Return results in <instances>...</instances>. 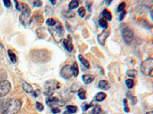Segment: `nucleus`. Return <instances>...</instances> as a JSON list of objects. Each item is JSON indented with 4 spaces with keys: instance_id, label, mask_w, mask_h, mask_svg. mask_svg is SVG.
Masks as SVG:
<instances>
[{
    "instance_id": "1",
    "label": "nucleus",
    "mask_w": 153,
    "mask_h": 114,
    "mask_svg": "<svg viewBox=\"0 0 153 114\" xmlns=\"http://www.w3.org/2000/svg\"><path fill=\"white\" fill-rule=\"evenodd\" d=\"M21 107L22 102L19 99H0V114H16Z\"/></svg>"
},
{
    "instance_id": "2",
    "label": "nucleus",
    "mask_w": 153,
    "mask_h": 114,
    "mask_svg": "<svg viewBox=\"0 0 153 114\" xmlns=\"http://www.w3.org/2000/svg\"><path fill=\"white\" fill-rule=\"evenodd\" d=\"M60 88V84L55 80H49L44 85V94L47 97H51L54 91Z\"/></svg>"
},
{
    "instance_id": "3",
    "label": "nucleus",
    "mask_w": 153,
    "mask_h": 114,
    "mask_svg": "<svg viewBox=\"0 0 153 114\" xmlns=\"http://www.w3.org/2000/svg\"><path fill=\"white\" fill-rule=\"evenodd\" d=\"M49 31L53 36L54 40L57 43H59L61 41L63 37H64V34H65V29H64L61 23H57L54 26H53L51 29L49 30Z\"/></svg>"
},
{
    "instance_id": "4",
    "label": "nucleus",
    "mask_w": 153,
    "mask_h": 114,
    "mask_svg": "<svg viewBox=\"0 0 153 114\" xmlns=\"http://www.w3.org/2000/svg\"><path fill=\"white\" fill-rule=\"evenodd\" d=\"M140 69L144 75L153 78V58H149L143 61L140 66Z\"/></svg>"
},
{
    "instance_id": "5",
    "label": "nucleus",
    "mask_w": 153,
    "mask_h": 114,
    "mask_svg": "<svg viewBox=\"0 0 153 114\" xmlns=\"http://www.w3.org/2000/svg\"><path fill=\"white\" fill-rule=\"evenodd\" d=\"M12 86L9 81L7 80L0 81V98L7 95L10 92Z\"/></svg>"
},
{
    "instance_id": "6",
    "label": "nucleus",
    "mask_w": 153,
    "mask_h": 114,
    "mask_svg": "<svg viewBox=\"0 0 153 114\" xmlns=\"http://www.w3.org/2000/svg\"><path fill=\"white\" fill-rule=\"evenodd\" d=\"M122 37L126 43L130 44L134 39L133 31L129 28H124L122 30Z\"/></svg>"
},
{
    "instance_id": "7",
    "label": "nucleus",
    "mask_w": 153,
    "mask_h": 114,
    "mask_svg": "<svg viewBox=\"0 0 153 114\" xmlns=\"http://www.w3.org/2000/svg\"><path fill=\"white\" fill-rule=\"evenodd\" d=\"M61 75L63 78L68 80L71 78L72 75V68L69 65L65 66L61 70Z\"/></svg>"
},
{
    "instance_id": "8",
    "label": "nucleus",
    "mask_w": 153,
    "mask_h": 114,
    "mask_svg": "<svg viewBox=\"0 0 153 114\" xmlns=\"http://www.w3.org/2000/svg\"><path fill=\"white\" fill-rule=\"evenodd\" d=\"M110 35V31L109 30H104L101 34H100L97 36V41L100 45L103 46L105 44V42L106 40V38Z\"/></svg>"
},
{
    "instance_id": "9",
    "label": "nucleus",
    "mask_w": 153,
    "mask_h": 114,
    "mask_svg": "<svg viewBox=\"0 0 153 114\" xmlns=\"http://www.w3.org/2000/svg\"><path fill=\"white\" fill-rule=\"evenodd\" d=\"M63 45H64V47L65 48V50L68 52H72L74 50V46L73 43H72V40L71 37L68 36L67 39L64 40L63 41Z\"/></svg>"
},
{
    "instance_id": "10",
    "label": "nucleus",
    "mask_w": 153,
    "mask_h": 114,
    "mask_svg": "<svg viewBox=\"0 0 153 114\" xmlns=\"http://www.w3.org/2000/svg\"><path fill=\"white\" fill-rule=\"evenodd\" d=\"M98 87H99L100 89L104 91H107L110 88V84L106 80H101L99 82V84H98Z\"/></svg>"
},
{
    "instance_id": "11",
    "label": "nucleus",
    "mask_w": 153,
    "mask_h": 114,
    "mask_svg": "<svg viewBox=\"0 0 153 114\" xmlns=\"http://www.w3.org/2000/svg\"><path fill=\"white\" fill-rule=\"evenodd\" d=\"M22 89L24 90L25 92L26 93H32L33 92V88L31 86V85L27 83L26 81H22Z\"/></svg>"
},
{
    "instance_id": "12",
    "label": "nucleus",
    "mask_w": 153,
    "mask_h": 114,
    "mask_svg": "<svg viewBox=\"0 0 153 114\" xmlns=\"http://www.w3.org/2000/svg\"><path fill=\"white\" fill-rule=\"evenodd\" d=\"M82 78H83L84 83L90 84L94 80V76L92 75H83Z\"/></svg>"
},
{
    "instance_id": "13",
    "label": "nucleus",
    "mask_w": 153,
    "mask_h": 114,
    "mask_svg": "<svg viewBox=\"0 0 153 114\" xmlns=\"http://www.w3.org/2000/svg\"><path fill=\"white\" fill-rule=\"evenodd\" d=\"M59 103V100L57 98V97H50L46 100V104L48 106L54 105V104H58Z\"/></svg>"
},
{
    "instance_id": "14",
    "label": "nucleus",
    "mask_w": 153,
    "mask_h": 114,
    "mask_svg": "<svg viewBox=\"0 0 153 114\" xmlns=\"http://www.w3.org/2000/svg\"><path fill=\"white\" fill-rule=\"evenodd\" d=\"M106 97V94L103 92H99L96 94L95 96V100L98 102H101V101H103V100H105V98Z\"/></svg>"
},
{
    "instance_id": "15",
    "label": "nucleus",
    "mask_w": 153,
    "mask_h": 114,
    "mask_svg": "<svg viewBox=\"0 0 153 114\" xmlns=\"http://www.w3.org/2000/svg\"><path fill=\"white\" fill-rule=\"evenodd\" d=\"M102 15H103V18L105 19L106 21H110L112 20L111 13H110V12H109L108 10H106V9H104V10L103 11V13H102Z\"/></svg>"
},
{
    "instance_id": "16",
    "label": "nucleus",
    "mask_w": 153,
    "mask_h": 114,
    "mask_svg": "<svg viewBox=\"0 0 153 114\" xmlns=\"http://www.w3.org/2000/svg\"><path fill=\"white\" fill-rule=\"evenodd\" d=\"M8 54H9V59H10L11 62L12 63H16V62H17V57H16V55L15 54V53L12 50H8Z\"/></svg>"
},
{
    "instance_id": "17",
    "label": "nucleus",
    "mask_w": 153,
    "mask_h": 114,
    "mask_svg": "<svg viewBox=\"0 0 153 114\" xmlns=\"http://www.w3.org/2000/svg\"><path fill=\"white\" fill-rule=\"evenodd\" d=\"M78 58H79V60L80 61V62H81L82 64L84 65V66H85L87 69H90V63H89L88 61H87V59L83 56L79 55Z\"/></svg>"
},
{
    "instance_id": "18",
    "label": "nucleus",
    "mask_w": 153,
    "mask_h": 114,
    "mask_svg": "<svg viewBox=\"0 0 153 114\" xmlns=\"http://www.w3.org/2000/svg\"><path fill=\"white\" fill-rule=\"evenodd\" d=\"M72 68V75H73L74 77H76L79 74V69H78V66H77V63L76 62H74L73 66H71Z\"/></svg>"
},
{
    "instance_id": "19",
    "label": "nucleus",
    "mask_w": 153,
    "mask_h": 114,
    "mask_svg": "<svg viewBox=\"0 0 153 114\" xmlns=\"http://www.w3.org/2000/svg\"><path fill=\"white\" fill-rule=\"evenodd\" d=\"M77 95H78L79 98L81 99V100H85L87 98V94H86V92L84 89H80L77 91Z\"/></svg>"
},
{
    "instance_id": "20",
    "label": "nucleus",
    "mask_w": 153,
    "mask_h": 114,
    "mask_svg": "<svg viewBox=\"0 0 153 114\" xmlns=\"http://www.w3.org/2000/svg\"><path fill=\"white\" fill-rule=\"evenodd\" d=\"M78 5H79V2H77V1H76V0H74V1H71V2L69 3L70 11H71V10H73V9L77 8L78 7Z\"/></svg>"
},
{
    "instance_id": "21",
    "label": "nucleus",
    "mask_w": 153,
    "mask_h": 114,
    "mask_svg": "<svg viewBox=\"0 0 153 114\" xmlns=\"http://www.w3.org/2000/svg\"><path fill=\"white\" fill-rule=\"evenodd\" d=\"M67 111L69 112L70 113H75L77 111V107H75V106H67Z\"/></svg>"
},
{
    "instance_id": "22",
    "label": "nucleus",
    "mask_w": 153,
    "mask_h": 114,
    "mask_svg": "<svg viewBox=\"0 0 153 114\" xmlns=\"http://www.w3.org/2000/svg\"><path fill=\"white\" fill-rule=\"evenodd\" d=\"M99 25L102 28H104V29H106V28H108V24H107V21L105 20V19L103 18H100L99 20Z\"/></svg>"
},
{
    "instance_id": "23",
    "label": "nucleus",
    "mask_w": 153,
    "mask_h": 114,
    "mask_svg": "<svg viewBox=\"0 0 153 114\" xmlns=\"http://www.w3.org/2000/svg\"><path fill=\"white\" fill-rule=\"evenodd\" d=\"M92 113L93 114H100L102 113V109L99 105H96L93 109Z\"/></svg>"
},
{
    "instance_id": "24",
    "label": "nucleus",
    "mask_w": 153,
    "mask_h": 114,
    "mask_svg": "<svg viewBox=\"0 0 153 114\" xmlns=\"http://www.w3.org/2000/svg\"><path fill=\"white\" fill-rule=\"evenodd\" d=\"M126 85L127 88L129 89H131V88H133L134 86V81L132 79H126Z\"/></svg>"
},
{
    "instance_id": "25",
    "label": "nucleus",
    "mask_w": 153,
    "mask_h": 114,
    "mask_svg": "<svg viewBox=\"0 0 153 114\" xmlns=\"http://www.w3.org/2000/svg\"><path fill=\"white\" fill-rule=\"evenodd\" d=\"M126 74L129 77L134 78L136 76V75H137V72L136 70H129V71H127Z\"/></svg>"
},
{
    "instance_id": "26",
    "label": "nucleus",
    "mask_w": 153,
    "mask_h": 114,
    "mask_svg": "<svg viewBox=\"0 0 153 114\" xmlns=\"http://www.w3.org/2000/svg\"><path fill=\"white\" fill-rule=\"evenodd\" d=\"M35 21H38V23H41V24H42V21H43V18H42V15L39 14V12H37V14H35Z\"/></svg>"
},
{
    "instance_id": "27",
    "label": "nucleus",
    "mask_w": 153,
    "mask_h": 114,
    "mask_svg": "<svg viewBox=\"0 0 153 114\" xmlns=\"http://www.w3.org/2000/svg\"><path fill=\"white\" fill-rule=\"evenodd\" d=\"M46 24H47L48 26L53 27L56 24V21H55V20H54V19L49 18V19H48L47 21H46Z\"/></svg>"
},
{
    "instance_id": "28",
    "label": "nucleus",
    "mask_w": 153,
    "mask_h": 114,
    "mask_svg": "<svg viewBox=\"0 0 153 114\" xmlns=\"http://www.w3.org/2000/svg\"><path fill=\"white\" fill-rule=\"evenodd\" d=\"M78 14L81 18H84L86 15V10L84 7H80L78 9Z\"/></svg>"
},
{
    "instance_id": "29",
    "label": "nucleus",
    "mask_w": 153,
    "mask_h": 114,
    "mask_svg": "<svg viewBox=\"0 0 153 114\" xmlns=\"http://www.w3.org/2000/svg\"><path fill=\"white\" fill-rule=\"evenodd\" d=\"M35 107H36L37 110H38V111H40V112L43 111L44 106L42 105V104H41V103H39V102H36V103H35Z\"/></svg>"
},
{
    "instance_id": "30",
    "label": "nucleus",
    "mask_w": 153,
    "mask_h": 114,
    "mask_svg": "<svg viewBox=\"0 0 153 114\" xmlns=\"http://www.w3.org/2000/svg\"><path fill=\"white\" fill-rule=\"evenodd\" d=\"M125 7H126L125 2H122V3H120V5H119L118 9H117V10H118V12H123V11H124Z\"/></svg>"
},
{
    "instance_id": "31",
    "label": "nucleus",
    "mask_w": 153,
    "mask_h": 114,
    "mask_svg": "<svg viewBox=\"0 0 153 114\" xmlns=\"http://www.w3.org/2000/svg\"><path fill=\"white\" fill-rule=\"evenodd\" d=\"M64 15L67 18H71L74 16V13L71 12V11H69V12H65V13H64Z\"/></svg>"
},
{
    "instance_id": "32",
    "label": "nucleus",
    "mask_w": 153,
    "mask_h": 114,
    "mask_svg": "<svg viewBox=\"0 0 153 114\" xmlns=\"http://www.w3.org/2000/svg\"><path fill=\"white\" fill-rule=\"evenodd\" d=\"M3 4L6 8H10L11 7V2L9 0H4Z\"/></svg>"
},
{
    "instance_id": "33",
    "label": "nucleus",
    "mask_w": 153,
    "mask_h": 114,
    "mask_svg": "<svg viewBox=\"0 0 153 114\" xmlns=\"http://www.w3.org/2000/svg\"><path fill=\"white\" fill-rule=\"evenodd\" d=\"M60 109L58 108V107H53L52 109H51V113L54 114H57L58 113H60Z\"/></svg>"
},
{
    "instance_id": "34",
    "label": "nucleus",
    "mask_w": 153,
    "mask_h": 114,
    "mask_svg": "<svg viewBox=\"0 0 153 114\" xmlns=\"http://www.w3.org/2000/svg\"><path fill=\"white\" fill-rule=\"evenodd\" d=\"M126 15V12H125V11H123V12H120V21H123L124 18V17H125V15Z\"/></svg>"
},
{
    "instance_id": "35",
    "label": "nucleus",
    "mask_w": 153,
    "mask_h": 114,
    "mask_svg": "<svg viewBox=\"0 0 153 114\" xmlns=\"http://www.w3.org/2000/svg\"><path fill=\"white\" fill-rule=\"evenodd\" d=\"M92 107V104H84V105H83V110H84V111L87 110V109H88V108H90V107Z\"/></svg>"
},
{
    "instance_id": "36",
    "label": "nucleus",
    "mask_w": 153,
    "mask_h": 114,
    "mask_svg": "<svg viewBox=\"0 0 153 114\" xmlns=\"http://www.w3.org/2000/svg\"><path fill=\"white\" fill-rule=\"evenodd\" d=\"M33 4L35 6H36V7H40L41 5H42V2H40V1H35V2H33Z\"/></svg>"
},
{
    "instance_id": "37",
    "label": "nucleus",
    "mask_w": 153,
    "mask_h": 114,
    "mask_svg": "<svg viewBox=\"0 0 153 114\" xmlns=\"http://www.w3.org/2000/svg\"><path fill=\"white\" fill-rule=\"evenodd\" d=\"M39 94H40V90L37 89V90H35V91H33V96L35 97H37L38 95H39Z\"/></svg>"
},
{
    "instance_id": "38",
    "label": "nucleus",
    "mask_w": 153,
    "mask_h": 114,
    "mask_svg": "<svg viewBox=\"0 0 153 114\" xmlns=\"http://www.w3.org/2000/svg\"><path fill=\"white\" fill-rule=\"evenodd\" d=\"M150 16H151V18L152 19L153 21V5L150 8Z\"/></svg>"
},
{
    "instance_id": "39",
    "label": "nucleus",
    "mask_w": 153,
    "mask_h": 114,
    "mask_svg": "<svg viewBox=\"0 0 153 114\" xmlns=\"http://www.w3.org/2000/svg\"><path fill=\"white\" fill-rule=\"evenodd\" d=\"M50 2H51V3L52 4V5H55V3H56V2L54 1V0H50Z\"/></svg>"
},
{
    "instance_id": "40",
    "label": "nucleus",
    "mask_w": 153,
    "mask_h": 114,
    "mask_svg": "<svg viewBox=\"0 0 153 114\" xmlns=\"http://www.w3.org/2000/svg\"><path fill=\"white\" fill-rule=\"evenodd\" d=\"M111 2H112V1H109V2H108V1H106V5H109L110 3H111Z\"/></svg>"
},
{
    "instance_id": "41",
    "label": "nucleus",
    "mask_w": 153,
    "mask_h": 114,
    "mask_svg": "<svg viewBox=\"0 0 153 114\" xmlns=\"http://www.w3.org/2000/svg\"><path fill=\"white\" fill-rule=\"evenodd\" d=\"M63 114H71V113H70L68 112V111H65V112L63 113Z\"/></svg>"
},
{
    "instance_id": "42",
    "label": "nucleus",
    "mask_w": 153,
    "mask_h": 114,
    "mask_svg": "<svg viewBox=\"0 0 153 114\" xmlns=\"http://www.w3.org/2000/svg\"><path fill=\"white\" fill-rule=\"evenodd\" d=\"M146 114H153V111H149V112L146 113Z\"/></svg>"
}]
</instances>
